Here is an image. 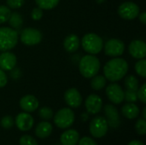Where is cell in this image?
Wrapping results in <instances>:
<instances>
[{
    "label": "cell",
    "mask_w": 146,
    "mask_h": 145,
    "mask_svg": "<svg viewBox=\"0 0 146 145\" xmlns=\"http://www.w3.org/2000/svg\"><path fill=\"white\" fill-rule=\"evenodd\" d=\"M127 62L121 57H113L104 67V74L110 82H116L123 79L128 72Z\"/></svg>",
    "instance_id": "cell-1"
},
{
    "label": "cell",
    "mask_w": 146,
    "mask_h": 145,
    "mask_svg": "<svg viewBox=\"0 0 146 145\" xmlns=\"http://www.w3.org/2000/svg\"><path fill=\"white\" fill-rule=\"evenodd\" d=\"M101 67L99 59L94 55H86L81 57L79 62V69L81 75L86 79H92L98 73Z\"/></svg>",
    "instance_id": "cell-2"
},
{
    "label": "cell",
    "mask_w": 146,
    "mask_h": 145,
    "mask_svg": "<svg viewBox=\"0 0 146 145\" xmlns=\"http://www.w3.org/2000/svg\"><path fill=\"white\" fill-rule=\"evenodd\" d=\"M82 48L86 52L91 55H97L104 48L103 38L96 33H86L81 39Z\"/></svg>",
    "instance_id": "cell-3"
},
{
    "label": "cell",
    "mask_w": 146,
    "mask_h": 145,
    "mask_svg": "<svg viewBox=\"0 0 146 145\" xmlns=\"http://www.w3.org/2000/svg\"><path fill=\"white\" fill-rule=\"evenodd\" d=\"M18 43V33L15 29L7 26L0 27V50L8 51Z\"/></svg>",
    "instance_id": "cell-4"
},
{
    "label": "cell",
    "mask_w": 146,
    "mask_h": 145,
    "mask_svg": "<svg viewBox=\"0 0 146 145\" xmlns=\"http://www.w3.org/2000/svg\"><path fill=\"white\" fill-rule=\"evenodd\" d=\"M74 121V113L69 108H63L57 111L54 116V123L61 129L68 128Z\"/></svg>",
    "instance_id": "cell-5"
},
{
    "label": "cell",
    "mask_w": 146,
    "mask_h": 145,
    "mask_svg": "<svg viewBox=\"0 0 146 145\" xmlns=\"http://www.w3.org/2000/svg\"><path fill=\"white\" fill-rule=\"evenodd\" d=\"M42 33L39 30L33 27H27L21 32L20 39L25 45L33 46L39 44L42 40Z\"/></svg>",
    "instance_id": "cell-6"
},
{
    "label": "cell",
    "mask_w": 146,
    "mask_h": 145,
    "mask_svg": "<svg viewBox=\"0 0 146 145\" xmlns=\"http://www.w3.org/2000/svg\"><path fill=\"white\" fill-rule=\"evenodd\" d=\"M109 125L106 119L103 116H98L92 120L90 123V132L94 138H103L106 135Z\"/></svg>",
    "instance_id": "cell-7"
},
{
    "label": "cell",
    "mask_w": 146,
    "mask_h": 145,
    "mask_svg": "<svg viewBox=\"0 0 146 145\" xmlns=\"http://www.w3.org/2000/svg\"><path fill=\"white\" fill-rule=\"evenodd\" d=\"M104 52L108 56L110 57H119L124 53L125 44L123 41L118 38L109 39L105 44H104Z\"/></svg>",
    "instance_id": "cell-8"
},
{
    "label": "cell",
    "mask_w": 146,
    "mask_h": 145,
    "mask_svg": "<svg viewBox=\"0 0 146 145\" xmlns=\"http://www.w3.org/2000/svg\"><path fill=\"white\" fill-rule=\"evenodd\" d=\"M140 13L139 7L133 2H125L118 8L119 15L125 20H133Z\"/></svg>",
    "instance_id": "cell-9"
},
{
    "label": "cell",
    "mask_w": 146,
    "mask_h": 145,
    "mask_svg": "<svg viewBox=\"0 0 146 145\" xmlns=\"http://www.w3.org/2000/svg\"><path fill=\"white\" fill-rule=\"evenodd\" d=\"M106 95L110 101L115 104H120L124 101V91L116 83H111L107 86Z\"/></svg>",
    "instance_id": "cell-10"
},
{
    "label": "cell",
    "mask_w": 146,
    "mask_h": 145,
    "mask_svg": "<svg viewBox=\"0 0 146 145\" xmlns=\"http://www.w3.org/2000/svg\"><path fill=\"white\" fill-rule=\"evenodd\" d=\"M128 51L133 58L139 60L145 58L146 44L143 40H139V39L133 40L128 46Z\"/></svg>",
    "instance_id": "cell-11"
},
{
    "label": "cell",
    "mask_w": 146,
    "mask_h": 145,
    "mask_svg": "<svg viewBox=\"0 0 146 145\" xmlns=\"http://www.w3.org/2000/svg\"><path fill=\"white\" fill-rule=\"evenodd\" d=\"M104 110L106 115L105 119L108 122V125L112 128H117L121 124V120L117 109L112 104H107L105 105Z\"/></svg>",
    "instance_id": "cell-12"
},
{
    "label": "cell",
    "mask_w": 146,
    "mask_h": 145,
    "mask_svg": "<svg viewBox=\"0 0 146 145\" xmlns=\"http://www.w3.org/2000/svg\"><path fill=\"white\" fill-rule=\"evenodd\" d=\"M86 109L89 114L96 115L99 113L103 107V100L102 98L96 95V94H91L87 97L86 99Z\"/></svg>",
    "instance_id": "cell-13"
},
{
    "label": "cell",
    "mask_w": 146,
    "mask_h": 145,
    "mask_svg": "<svg viewBox=\"0 0 146 145\" xmlns=\"http://www.w3.org/2000/svg\"><path fill=\"white\" fill-rule=\"evenodd\" d=\"M64 100L69 107L74 109L80 107L82 103V97L76 88L67 90L64 94Z\"/></svg>",
    "instance_id": "cell-14"
},
{
    "label": "cell",
    "mask_w": 146,
    "mask_h": 145,
    "mask_svg": "<svg viewBox=\"0 0 146 145\" xmlns=\"http://www.w3.org/2000/svg\"><path fill=\"white\" fill-rule=\"evenodd\" d=\"M34 121L33 116L27 113V112H22L17 115L16 118H15V124L16 126L18 127L19 130L22 131V132H27L29 131L33 126Z\"/></svg>",
    "instance_id": "cell-15"
},
{
    "label": "cell",
    "mask_w": 146,
    "mask_h": 145,
    "mask_svg": "<svg viewBox=\"0 0 146 145\" xmlns=\"http://www.w3.org/2000/svg\"><path fill=\"white\" fill-rule=\"evenodd\" d=\"M17 59L14 53L8 51H3L0 55V68L3 71H10L16 66Z\"/></svg>",
    "instance_id": "cell-16"
},
{
    "label": "cell",
    "mask_w": 146,
    "mask_h": 145,
    "mask_svg": "<svg viewBox=\"0 0 146 145\" xmlns=\"http://www.w3.org/2000/svg\"><path fill=\"white\" fill-rule=\"evenodd\" d=\"M21 109L27 112H34L38 108V100L33 95H26L20 100Z\"/></svg>",
    "instance_id": "cell-17"
},
{
    "label": "cell",
    "mask_w": 146,
    "mask_h": 145,
    "mask_svg": "<svg viewBox=\"0 0 146 145\" xmlns=\"http://www.w3.org/2000/svg\"><path fill=\"white\" fill-rule=\"evenodd\" d=\"M80 139L79 132L74 129H70L64 132L60 138L62 145H76Z\"/></svg>",
    "instance_id": "cell-18"
},
{
    "label": "cell",
    "mask_w": 146,
    "mask_h": 145,
    "mask_svg": "<svg viewBox=\"0 0 146 145\" xmlns=\"http://www.w3.org/2000/svg\"><path fill=\"white\" fill-rule=\"evenodd\" d=\"M80 41L79 37L74 33L68 35L63 41L64 49L68 52H70V53L76 51L80 47Z\"/></svg>",
    "instance_id": "cell-19"
},
{
    "label": "cell",
    "mask_w": 146,
    "mask_h": 145,
    "mask_svg": "<svg viewBox=\"0 0 146 145\" xmlns=\"http://www.w3.org/2000/svg\"><path fill=\"white\" fill-rule=\"evenodd\" d=\"M121 113L126 118L129 120H133L139 116V109L134 103H128L122 107Z\"/></svg>",
    "instance_id": "cell-20"
},
{
    "label": "cell",
    "mask_w": 146,
    "mask_h": 145,
    "mask_svg": "<svg viewBox=\"0 0 146 145\" xmlns=\"http://www.w3.org/2000/svg\"><path fill=\"white\" fill-rule=\"evenodd\" d=\"M52 126L48 121H42L35 128V134L39 138H45L51 134Z\"/></svg>",
    "instance_id": "cell-21"
},
{
    "label": "cell",
    "mask_w": 146,
    "mask_h": 145,
    "mask_svg": "<svg viewBox=\"0 0 146 145\" xmlns=\"http://www.w3.org/2000/svg\"><path fill=\"white\" fill-rule=\"evenodd\" d=\"M107 79L104 75H98L96 74L92 78L91 81V86L95 91H100L104 89L106 85Z\"/></svg>",
    "instance_id": "cell-22"
},
{
    "label": "cell",
    "mask_w": 146,
    "mask_h": 145,
    "mask_svg": "<svg viewBox=\"0 0 146 145\" xmlns=\"http://www.w3.org/2000/svg\"><path fill=\"white\" fill-rule=\"evenodd\" d=\"M8 22L13 29H19L23 25V19L20 13L13 12V13H11V15L8 20Z\"/></svg>",
    "instance_id": "cell-23"
},
{
    "label": "cell",
    "mask_w": 146,
    "mask_h": 145,
    "mask_svg": "<svg viewBox=\"0 0 146 145\" xmlns=\"http://www.w3.org/2000/svg\"><path fill=\"white\" fill-rule=\"evenodd\" d=\"M35 3L38 8L44 10H50L57 6L59 0H35Z\"/></svg>",
    "instance_id": "cell-24"
},
{
    "label": "cell",
    "mask_w": 146,
    "mask_h": 145,
    "mask_svg": "<svg viewBox=\"0 0 146 145\" xmlns=\"http://www.w3.org/2000/svg\"><path fill=\"white\" fill-rule=\"evenodd\" d=\"M124 85L127 90L136 91L139 89V80L134 75H128L124 80Z\"/></svg>",
    "instance_id": "cell-25"
},
{
    "label": "cell",
    "mask_w": 146,
    "mask_h": 145,
    "mask_svg": "<svg viewBox=\"0 0 146 145\" xmlns=\"http://www.w3.org/2000/svg\"><path fill=\"white\" fill-rule=\"evenodd\" d=\"M136 73L142 78H146V60L145 58L139 59L135 64Z\"/></svg>",
    "instance_id": "cell-26"
},
{
    "label": "cell",
    "mask_w": 146,
    "mask_h": 145,
    "mask_svg": "<svg viewBox=\"0 0 146 145\" xmlns=\"http://www.w3.org/2000/svg\"><path fill=\"white\" fill-rule=\"evenodd\" d=\"M10 15H11V11L8 6L0 5V24L7 22Z\"/></svg>",
    "instance_id": "cell-27"
},
{
    "label": "cell",
    "mask_w": 146,
    "mask_h": 145,
    "mask_svg": "<svg viewBox=\"0 0 146 145\" xmlns=\"http://www.w3.org/2000/svg\"><path fill=\"white\" fill-rule=\"evenodd\" d=\"M38 115L41 119L48 121L53 117V111L49 107H43L38 110Z\"/></svg>",
    "instance_id": "cell-28"
},
{
    "label": "cell",
    "mask_w": 146,
    "mask_h": 145,
    "mask_svg": "<svg viewBox=\"0 0 146 145\" xmlns=\"http://www.w3.org/2000/svg\"><path fill=\"white\" fill-rule=\"evenodd\" d=\"M124 100L128 103H136L138 101L137 91L127 90L126 91H124Z\"/></svg>",
    "instance_id": "cell-29"
},
{
    "label": "cell",
    "mask_w": 146,
    "mask_h": 145,
    "mask_svg": "<svg viewBox=\"0 0 146 145\" xmlns=\"http://www.w3.org/2000/svg\"><path fill=\"white\" fill-rule=\"evenodd\" d=\"M135 129L139 135H145L146 133V121L145 119H139L135 125Z\"/></svg>",
    "instance_id": "cell-30"
},
{
    "label": "cell",
    "mask_w": 146,
    "mask_h": 145,
    "mask_svg": "<svg viewBox=\"0 0 146 145\" xmlns=\"http://www.w3.org/2000/svg\"><path fill=\"white\" fill-rule=\"evenodd\" d=\"M0 124L2 126V127H3L4 129H10L14 126V120L11 116L6 115L2 118Z\"/></svg>",
    "instance_id": "cell-31"
},
{
    "label": "cell",
    "mask_w": 146,
    "mask_h": 145,
    "mask_svg": "<svg viewBox=\"0 0 146 145\" xmlns=\"http://www.w3.org/2000/svg\"><path fill=\"white\" fill-rule=\"evenodd\" d=\"M20 145H38L37 141L29 135H24L20 138Z\"/></svg>",
    "instance_id": "cell-32"
},
{
    "label": "cell",
    "mask_w": 146,
    "mask_h": 145,
    "mask_svg": "<svg viewBox=\"0 0 146 145\" xmlns=\"http://www.w3.org/2000/svg\"><path fill=\"white\" fill-rule=\"evenodd\" d=\"M137 96L138 99H139L144 104L146 103V84L144 83L140 88L137 90Z\"/></svg>",
    "instance_id": "cell-33"
},
{
    "label": "cell",
    "mask_w": 146,
    "mask_h": 145,
    "mask_svg": "<svg viewBox=\"0 0 146 145\" xmlns=\"http://www.w3.org/2000/svg\"><path fill=\"white\" fill-rule=\"evenodd\" d=\"M7 6L9 9H20L25 3V0H7Z\"/></svg>",
    "instance_id": "cell-34"
},
{
    "label": "cell",
    "mask_w": 146,
    "mask_h": 145,
    "mask_svg": "<svg viewBox=\"0 0 146 145\" xmlns=\"http://www.w3.org/2000/svg\"><path fill=\"white\" fill-rule=\"evenodd\" d=\"M31 16H32V19L34 20V21H39L42 16H43V9H40V8H34L33 10H32V13H31Z\"/></svg>",
    "instance_id": "cell-35"
},
{
    "label": "cell",
    "mask_w": 146,
    "mask_h": 145,
    "mask_svg": "<svg viewBox=\"0 0 146 145\" xmlns=\"http://www.w3.org/2000/svg\"><path fill=\"white\" fill-rule=\"evenodd\" d=\"M79 145H98V144L94 139L89 137H85L79 140Z\"/></svg>",
    "instance_id": "cell-36"
},
{
    "label": "cell",
    "mask_w": 146,
    "mask_h": 145,
    "mask_svg": "<svg viewBox=\"0 0 146 145\" xmlns=\"http://www.w3.org/2000/svg\"><path fill=\"white\" fill-rule=\"evenodd\" d=\"M8 82V77L3 70L0 68V88L4 87L7 85Z\"/></svg>",
    "instance_id": "cell-37"
},
{
    "label": "cell",
    "mask_w": 146,
    "mask_h": 145,
    "mask_svg": "<svg viewBox=\"0 0 146 145\" xmlns=\"http://www.w3.org/2000/svg\"><path fill=\"white\" fill-rule=\"evenodd\" d=\"M21 72L20 68L15 67L13 69L10 70V77L13 79H18L21 78Z\"/></svg>",
    "instance_id": "cell-38"
},
{
    "label": "cell",
    "mask_w": 146,
    "mask_h": 145,
    "mask_svg": "<svg viewBox=\"0 0 146 145\" xmlns=\"http://www.w3.org/2000/svg\"><path fill=\"white\" fill-rule=\"evenodd\" d=\"M139 21H141V23H143L144 25L146 24V13L145 12H142L139 13Z\"/></svg>",
    "instance_id": "cell-39"
},
{
    "label": "cell",
    "mask_w": 146,
    "mask_h": 145,
    "mask_svg": "<svg viewBox=\"0 0 146 145\" xmlns=\"http://www.w3.org/2000/svg\"><path fill=\"white\" fill-rule=\"evenodd\" d=\"M128 145H145L142 142H140V141H139V140H133V141H131Z\"/></svg>",
    "instance_id": "cell-40"
},
{
    "label": "cell",
    "mask_w": 146,
    "mask_h": 145,
    "mask_svg": "<svg viewBox=\"0 0 146 145\" xmlns=\"http://www.w3.org/2000/svg\"><path fill=\"white\" fill-rule=\"evenodd\" d=\"M81 118H82V121H86L87 119H88V115L87 114H85V113H83L82 114V115H81Z\"/></svg>",
    "instance_id": "cell-41"
},
{
    "label": "cell",
    "mask_w": 146,
    "mask_h": 145,
    "mask_svg": "<svg viewBox=\"0 0 146 145\" xmlns=\"http://www.w3.org/2000/svg\"><path fill=\"white\" fill-rule=\"evenodd\" d=\"M143 119H146V108H144L143 109Z\"/></svg>",
    "instance_id": "cell-42"
},
{
    "label": "cell",
    "mask_w": 146,
    "mask_h": 145,
    "mask_svg": "<svg viewBox=\"0 0 146 145\" xmlns=\"http://www.w3.org/2000/svg\"><path fill=\"white\" fill-rule=\"evenodd\" d=\"M96 1H97L98 3H103L105 0H96Z\"/></svg>",
    "instance_id": "cell-43"
}]
</instances>
